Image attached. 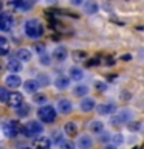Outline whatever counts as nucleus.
<instances>
[{"instance_id":"13","label":"nucleus","mask_w":144,"mask_h":149,"mask_svg":"<svg viewBox=\"0 0 144 149\" xmlns=\"http://www.w3.org/2000/svg\"><path fill=\"white\" fill-rule=\"evenodd\" d=\"M20 84H22V79H20L19 74H9V76L6 78V86L11 87V88L20 87Z\"/></svg>"},{"instance_id":"41","label":"nucleus","mask_w":144,"mask_h":149,"mask_svg":"<svg viewBox=\"0 0 144 149\" xmlns=\"http://www.w3.org/2000/svg\"><path fill=\"white\" fill-rule=\"evenodd\" d=\"M22 149H30V148H22Z\"/></svg>"},{"instance_id":"10","label":"nucleus","mask_w":144,"mask_h":149,"mask_svg":"<svg viewBox=\"0 0 144 149\" xmlns=\"http://www.w3.org/2000/svg\"><path fill=\"white\" fill-rule=\"evenodd\" d=\"M11 6L14 9H22V11H26V9H30L33 6L31 2H28V0H11Z\"/></svg>"},{"instance_id":"34","label":"nucleus","mask_w":144,"mask_h":149,"mask_svg":"<svg viewBox=\"0 0 144 149\" xmlns=\"http://www.w3.org/2000/svg\"><path fill=\"white\" fill-rule=\"evenodd\" d=\"M36 48H37V53H39V54H44L45 53V47L44 45H37Z\"/></svg>"},{"instance_id":"27","label":"nucleus","mask_w":144,"mask_h":149,"mask_svg":"<svg viewBox=\"0 0 144 149\" xmlns=\"http://www.w3.org/2000/svg\"><path fill=\"white\" fill-rule=\"evenodd\" d=\"M8 96H9V93L5 90V87H0V101H2V102H6V101H8Z\"/></svg>"},{"instance_id":"8","label":"nucleus","mask_w":144,"mask_h":149,"mask_svg":"<svg viewBox=\"0 0 144 149\" xmlns=\"http://www.w3.org/2000/svg\"><path fill=\"white\" fill-rule=\"evenodd\" d=\"M50 146H51V141L46 137H37L33 141V149H50Z\"/></svg>"},{"instance_id":"9","label":"nucleus","mask_w":144,"mask_h":149,"mask_svg":"<svg viewBox=\"0 0 144 149\" xmlns=\"http://www.w3.org/2000/svg\"><path fill=\"white\" fill-rule=\"evenodd\" d=\"M113 112H116V104H113V102H105V104L98 106V113L101 115H110Z\"/></svg>"},{"instance_id":"12","label":"nucleus","mask_w":144,"mask_h":149,"mask_svg":"<svg viewBox=\"0 0 144 149\" xmlns=\"http://www.w3.org/2000/svg\"><path fill=\"white\" fill-rule=\"evenodd\" d=\"M57 109L59 112H62V113H71V110H73V104H71V101L70 100H60L59 101V104H57Z\"/></svg>"},{"instance_id":"29","label":"nucleus","mask_w":144,"mask_h":149,"mask_svg":"<svg viewBox=\"0 0 144 149\" xmlns=\"http://www.w3.org/2000/svg\"><path fill=\"white\" fill-rule=\"evenodd\" d=\"M37 82H39V86H46L48 84V78H46V74H39V79H37Z\"/></svg>"},{"instance_id":"26","label":"nucleus","mask_w":144,"mask_h":149,"mask_svg":"<svg viewBox=\"0 0 144 149\" xmlns=\"http://www.w3.org/2000/svg\"><path fill=\"white\" fill-rule=\"evenodd\" d=\"M73 93L76 96H85L87 93H88V87L87 86H78V87H74Z\"/></svg>"},{"instance_id":"20","label":"nucleus","mask_w":144,"mask_h":149,"mask_svg":"<svg viewBox=\"0 0 144 149\" xmlns=\"http://www.w3.org/2000/svg\"><path fill=\"white\" fill-rule=\"evenodd\" d=\"M70 78L74 79V81H81L84 78V72L79 67H71L70 68Z\"/></svg>"},{"instance_id":"5","label":"nucleus","mask_w":144,"mask_h":149,"mask_svg":"<svg viewBox=\"0 0 144 149\" xmlns=\"http://www.w3.org/2000/svg\"><path fill=\"white\" fill-rule=\"evenodd\" d=\"M2 130H3V134L6 138H14V137H17L19 132H20V126H19L17 121H9V123L3 124Z\"/></svg>"},{"instance_id":"25","label":"nucleus","mask_w":144,"mask_h":149,"mask_svg":"<svg viewBox=\"0 0 144 149\" xmlns=\"http://www.w3.org/2000/svg\"><path fill=\"white\" fill-rule=\"evenodd\" d=\"M102 129H104V124L101 123V121H91L90 123V130L95 134H99L102 132Z\"/></svg>"},{"instance_id":"31","label":"nucleus","mask_w":144,"mask_h":149,"mask_svg":"<svg viewBox=\"0 0 144 149\" xmlns=\"http://www.w3.org/2000/svg\"><path fill=\"white\" fill-rule=\"evenodd\" d=\"M113 141H115V146H116V144H121V143L124 141L123 135H121V134H118V135H115V137H113Z\"/></svg>"},{"instance_id":"1","label":"nucleus","mask_w":144,"mask_h":149,"mask_svg":"<svg viewBox=\"0 0 144 149\" xmlns=\"http://www.w3.org/2000/svg\"><path fill=\"white\" fill-rule=\"evenodd\" d=\"M25 34L30 37V39H39V37L44 34V25L37 20V19H30V20L25 22Z\"/></svg>"},{"instance_id":"15","label":"nucleus","mask_w":144,"mask_h":149,"mask_svg":"<svg viewBox=\"0 0 144 149\" xmlns=\"http://www.w3.org/2000/svg\"><path fill=\"white\" fill-rule=\"evenodd\" d=\"M6 67H8V70H9L12 74H17V73L22 70V62H20V61H17V59H11V61L8 62Z\"/></svg>"},{"instance_id":"28","label":"nucleus","mask_w":144,"mask_h":149,"mask_svg":"<svg viewBox=\"0 0 144 149\" xmlns=\"http://www.w3.org/2000/svg\"><path fill=\"white\" fill-rule=\"evenodd\" d=\"M33 101L37 102V104H44V102H46V96L45 95H34Z\"/></svg>"},{"instance_id":"36","label":"nucleus","mask_w":144,"mask_h":149,"mask_svg":"<svg viewBox=\"0 0 144 149\" xmlns=\"http://www.w3.org/2000/svg\"><path fill=\"white\" fill-rule=\"evenodd\" d=\"M70 2H71L74 6H79V5H82V3H84V0H70Z\"/></svg>"},{"instance_id":"16","label":"nucleus","mask_w":144,"mask_h":149,"mask_svg":"<svg viewBox=\"0 0 144 149\" xmlns=\"http://www.w3.org/2000/svg\"><path fill=\"white\" fill-rule=\"evenodd\" d=\"M16 58H17V61H20V62H26V61L31 59V51L26 50V48H20V50H17Z\"/></svg>"},{"instance_id":"39","label":"nucleus","mask_w":144,"mask_h":149,"mask_svg":"<svg viewBox=\"0 0 144 149\" xmlns=\"http://www.w3.org/2000/svg\"><path fill=\"white\" fill-rule=\"evenodd\" d=\"M2 8H3V3H2V0H0V13H2Z\"/></svg>"},{"instance_id":"22","label":"nucleus","mask_w":144,"mask_h":149,"mask_svg":"<svg viewBox=\"0 0 144 149\" xmlns=\"http://www.w3.org/2000/svg\"><path fill=\"white\" fill-rule=\"evenodd\" d=\"M9 53V44L8 39L3 36H0V56H6Z\"/></svg>"},{"instance_id":"21","label":"nucleus","mask_w":144,"mask_h":149,"mask_svg":"<svg viewBox=\"0 0 144 149\" xmlns=\"http://www.w3.org/2000/svg\"><path fill=\"white\" fill-rule=\"evenodd\" d=\"M54 84H56V87H57V88L64 90V88H67V87L70 86V78H67V76H59V78L54 81Z\"/></svg>"},{"instance_id":"19","label":"nucleus","mask_w":144,"mask_h":149,"mask_svg":"<svg viewBox=\"0 0 144 149\" xmlns=\"http://www.w3.org/2000/svg\"><path fill=\"white\" fill-rule=\"evenodd\" d=\"M64 130H65V134H67L68 137H74V135L78 134V126H76V123L70 121V123H67L64 126Z\"/></svg>"},{"instance_id":"24","label":"nucleus","mask_w":144,"mask_h":149,"mask_svg":"<svg viewBox=\"0 0 144 149\" xmlns=\"http://www.w3.org/2000/svg\"><path fill=\"white\" fill-rule=\"evenodd\" d=\"M16 113L17 116H20V118H23V116H26L28 113H30V106H26V104H20L16 109Z\"/></svg>"},{"instance_id":"11","label":"nucleus","mask_w":144,"mask_h":149,"mask_svg":"<svg viewBox=\"0 0 144 149\" xmlns=\"http://www.w3.org/2000/svg\"><path fill=\"white\" fill-rule=\"evenodd\" d=\"M96 107V102H95V100L93 98H84V100L81 101V110L82 112H91L93 109Z\"/></svg>"},{"instance_id":"7","label":"nucleus","mask_w":144,"mask_h":149,"mask_svg":"<svg viewBox=\"0 0 144 149\" xmlns=\"http://www.w3.org/2000/svg\"><path fill=\"white\" fill-rule=\"evenodd\" d=\"M6 102L11 107H14V109H17L20 104H23V95H22V93H19V92H12V93H9Z\"/></svg>"},{"instance_id":"4","label":"nucleus","mask_w":144,"mask_h":149,"mask_svg":"<svg viewBox=\"0 0 144 149\" xmlns=\"http://www.w3.org/2000/svg\"><path fill=\"white\" fill-rule=\"evenodd\" d=\"M132 120V112L130 110H121L118 112L116 115H113L110 118V123L113 126H121V124H125Z\"/></svg>"},{"instance_id":"3","label":"nucleus","mask_w":144,"mask_h":149,"mask_svg":"<svg viewBox=\"0 0 144 149\" xmlns=\"http://www.w3.org/2000/svg\"><path fill=\"white\" fill-rule=\"evenodd\" d=\"M23 135L25 137H36V135L42 134V130H44V127H42V124L39 123V121H30V123H26L23 127L20 129Z\"/></svg>"},{"instance_id":"35","label":"nucleus","mask_w":144,"mask_h":149,"mask_svg":"<svg viewBox=\"0 0 144 149\" xmlns=\"http://www.w3.org/2000/svg\"><path fill=\"white\" fill-rule=\"evenodd\" d=\"M96 87H98V90H101V92H102V90H105V84H102V82H98V84H96Z\"/></svg>"},{"instance_id":"32","label":"nucleus","mask_w":144,"mask_h":149,"mask_svg":"<svg viewBox=\"0 0 144 149\" xmlns=\"http://www.w3.org/2000/svg\"><path fill=\"white\" fill-rule=\"evenodd\" d=\"M60 148L62 149H73V144L70 141H60Z\"/></svg>"},{"instance_id":"17","label":"nucleus","mask_w":144,"mask_h":149,"mask_svg":"<svg viewBox=\"0 0 144 149\" xmlns=\"http://www.w3.org/2000/svg\"><path fill=\"white\" fill-rule=\"evenodd\" d=\"M23 87H25V90L28 93H36L37 90H39V82L36 81V79H30V81H26L25 84H23Z\"/></svg>"},{"instance_id":"37","label":"nucleus","mask_w":144,"mask_h":149,"mask_svg":"<svg viewBox=\"0 0 144 149\" xmlns=\"http://www.w3.org/2000/svg\"><path fill=\"white\" fill-rule=\"evenodd\" d=\"M107 140H110V135H109V134H104V135L101 137V141H107Z\"/></svg>"},{"instance_id":"33","label":"nucleus","mask_w":144,"mask_h":149,"mask_svg":"<svg viewBox=\"0 0 144 149\" xmlns=\"http://www.w3.org/2000/svg\"><path fill=\"white\" fill-rule=\"evenodd\" d=\"M99 64V59H90L87 62V67H95V65H98Z\"/></svg>"},{"instance_id":"6","label":"nucleus","mask_w":144,"mask_h":149,"mask_svg":"<svg viewBox=\"0 0 144 149\" xmlns=\"http://www.w3.org/2000/svg\"><path fill=\"white\" fill-rule=\"evenodd\" d=\"M12 25H14V19L11 14H8V13L0 14V31H3V33L11 31Z\"/></svg>"},{"instance_id":"38","label":"nucleus","mask_w":144,"mask_h":149,"mask_svg":"<svg viewBox=\"0 0 144 149\" xmlns=\"http://www.w3.org/2000/svg\"><path fill=\"white\" fill-rule=\"evenodd\" d=\"M104 149H118V148H116L115 144H109V146H105Z\"/></svg>"},{"instance_id":"2","label":"nucleus","mask_w":144,"mask_h":149,"mask_svg":"<svg viewBox=\"0 0 144 149\" xmlns=\"http://www.w3.org/2000/svg\"><path fill=\"white\" fill-rule=\"evenodd\" d=\"M37 116H39V120L42 123H53L56 120V116H57V113H56L53 106H42L37 110Z\"/></svg>"},{"instance_id":"18","label":"nucleus","mask_w":144,"mask_h":149,"mask_svg":"<svg viewBox=\"0 0 144 149\" xmlns=\"http://www.w3.org/2000/svg\"><path fill=\"white\" fill-rule=\"evenodd\" d=\"M67 50L64 48V47H59V48H56L54 51H53V58L56 59V61H59V62H62V61H65L67 59Z\"/></svg>"},{"instance_id":"40","label":"nucleus","mask_w":144,"mask_h":149,"mask_svg":"<svg viewBox=\"0 0 144 149\" xmlns=\"http://www.w3.org/2000/svg\"><path fill=\"white\" fill-rule=\"evenodd\" d=\"M0 149H3V146H2V144H0Z\"/></svg>"},{"instance_id":"30","label":"nucleus","mask_w":144,"mask_h":149,"mask_svg":"<svg viewBox=\"0 0 144 149\" xmlns=\"http://www.w3.org/2000/svg\"><path fill=\"white\" fill-rule=\"evenodd\" d=\"M40 62L44 65H50V56H46V53L40 54Z\"/></svg>"},{"instance_id":"14","label":"nucleus","mask_w":144,"mask_h":149,"mask_svg":"<svg viewBox=\"0 0 144 149\" xmlns=\"http://www.w3.org/2000/svg\"><path fill=\"white\" fill-rule=\"evenodd\" d=\"M78 146H79V149H90L93 146L91 137H88V135H82V137L79 138V141H78Z\"/></svg>"},{"instance_id":"23","label":"nucleus","mask_w":144,"mask_h":149,"mask_svg":"<svg viewBox=\"0 0 144 149\" xmlns=\"http://www.w3.org/2000/svg\"><path fill=\"white\" fill-rule=\"evenodd\" d=\"M84 9H85L87 14H95V13H98V3L93 2V0H88L85 3V6H84Z\"/></svg>"}]
</instances>
